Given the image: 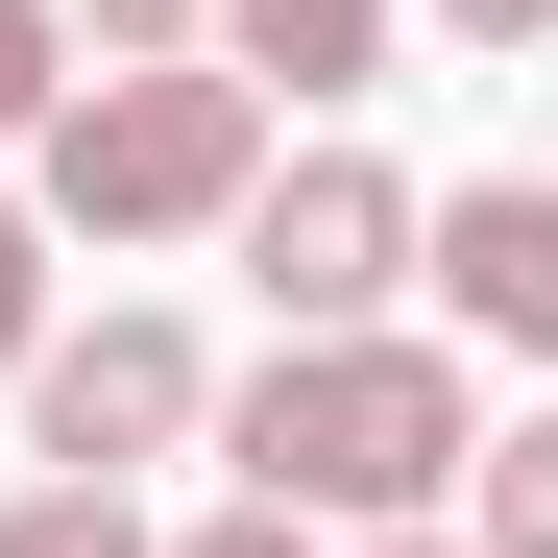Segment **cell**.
Masks as SVG:
<instances>
[{
  "label": "cell",
  "instance_id": "6da1fadb",
  "mask_svg": "<svg viewBox=\"0 0 558 558\" xmlns=\"http://www.w3.org/2000/svg\"><path fill=\"white\" fill-rule=\"evenodd\" d=\"M219 461H243V510H292V534H413L461 510V461H486V389H461V340H267L243 389H219Z\"/></svg>",
  "mask_w": 558,
  "mask_h": 558
},
{
  "label": "cell",
  "instance_id": "7a4b0ae2",
  "mask_svg": "<svg viewBox=\"0 0 558 558\" xmlns=\"http://www.w3.org/2000/svg\"><path fill=\"white\" fill-rule=\"evenodd\" d=\"M267 146H292V122H267L219 49H170V73H73V98L25 122V219H49V243H219V219L267 195Z\"/></svg>",
  "mask_w": 558,
  "mask_h": 558
},
{
  "label": "cell",
  "instance_id": "3957f363",
  "mask_svg": "<svg viewBox=\"0 0 558 558\" xmlns=\"http://www.w3.org/2000/svg\"><path fill=\"white\" fill-rule=\"evenodd\" d=\"M219 243H243V292H267V340H364V316L413 292V243H437V195H413L389 146H267V195H243Z\"/></svg>",
  "mask_w": 558,
  "mask_h": 558
},
{
  "label": "cell",
  "instance_id": "277c9868",
  "mask_svg": "<svg viewBox=\"0 0 558 558\" xmlns=\"http://www.w3.org/2000/svg\"><path fill=\"white\" fill-rule=\"evenodd\" d=\"M25 437H49V486H122V461H195L219 437V340L195 316H49V364H25Z\"/></svg>",
  "mask_w": 558,
  "mask_h": 558
},
{
  "label": "cell",
  "instance_id": "5b68a950",
  "mask_svg": "<svg viewBox=\"0 0 558 558\" xmlns=\"http://www.w3.org/2000/svg\"><path fill=\"white\" fill-rule=\"evenodd\" d=\"M437 316L461 340H510V364H558V170H486V195H437Z\"/></svg>",
  "mask_w": 558,
  "mask_h": 558
},
{
  "label": "cell",
  "instance_id": "8992f818",
  "mask_svg": "<svg viewBox=\"0 0 558 558\" xmlns=\"http://www.w3.org/2000/svg\"><path fill=\"white\" fill-rule=\"evenodd\" d=\"M389 25H413V0H219V73L292 122V98H364V73H389Z\"/></svg>",
  "mask_w": 558,
  "mask_h": 558
},
{
  "label": "cell",
  "instance_id": "52a82bcc",
  "mask_svg": "<svg viewBox=\"0 0 558 558\" xmlns=\"http://www.w3.org/2000/svg\"><path fill=\"white\" fill-rule=\"evenodd\" d=\"M461 558H558V413H510L461 461Z\"/></svg>",
  "mask_w": 558,
  "mask_h": 558
},
{
  "label": "cell",
  "instance_id": "ba28073f",
  "mask_svg": "<svg viewBox=\"0 0 558 558\" xmlns=\"http://www.w3.org/2000/svg\"><path fill=\"white\" fill-rule=\"evenodd\" d=\"M73 73H170V49H219V0H49Z\"/></svg>",
  "mask_w": 558,
  "mask_h": 558
},
{
  "label": "cell",
  "instance_id": "9c48e42d",
  "mask_svg": "<svg viewBox=\"0 0 558 558\" xmlns=\"http://www.w3.org/2000/svg\"><path fill=\"white\" fill-rule=\"evenodd\" d=\"M0 558H170L122 486H25V510H0Z\"/></svg>",
  "mask_w": 558,
  "mask_h": 558
},
{
  "label": "cell",
  "instance_id": "30bf717a",
  "mask_svg": "<svg viewBox=\"0 0 558 558\" xmlns=\"http://www.w3.org/2000/svg\"><path fill=\"white\" fill-rule=\"evenodd\" d=\"M49 364V219H25V170H0V389Z\"/></svg>",
  "mask_w": 558,
  "mask_h": 558
},
{
  "label": "cell",
  "instance_id": "8fae6325",
  "mask_svg": "<svg viewBox=\"0 0 558 558\" xmlns=\"http://www.w3.org/2000/svg\"><path fill=\"white\" fill-rule=\"evenodd\" d=\"M49 98H73V25H49V0H0V146H25Z\"/></svg>",
  "mask_w": 558,
  "mask_h": 558
},
{
  "label": "cell",
  "instance_id": "7c38bea8",
  "mask_svg": "<svg viewBox=\"0 0 558 558\" xmlns=\"http://www.w3.org/2000/svg\"><path fill=\"white\" fill-rule=\"evenodd\" d=\"M170 558H340V534H292V510H243V486H219V510L170 534Z\"/></svg>",
  "mask_w": 558,
  "mask_h": 558
},
{
  "label": "cell",
  "instance_id": "4fadbf2b",
  "mask_svg": "<svg viewBox=\"0 0 558 558\" xmlns=\"http://www.w3.org/2000/svg\"><path fill=\"white\" fill-rule=\"evenodd\" d=\"M437 49H558V0H413Z\"/></svg>",
  "mask_w": 558,
  "mask_h": 558
},
{
  "label": "cell",
  "instance_id": "5bb4252c",
  "mask_svg": "<svg viewBox=\"0 0 558 558\" xmlns=\"http://www.w3.org/2000/svg\"><path fill=\"white\" fill-rule=\"evenodd\" d=\"M340 558H461V510H413V534H340Z\"/></svg>",
  "mask_w": 558,
  "mask_h": 558
}]
</instances>
